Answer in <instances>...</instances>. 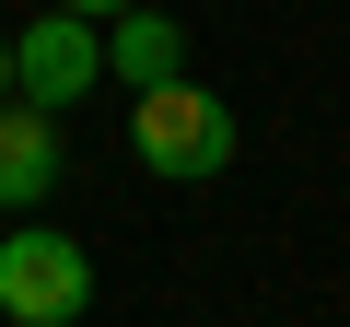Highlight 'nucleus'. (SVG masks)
Masks as SVG:
<instances>
[{
    "mask_svg": "<svg viewBox=\"0 0 350 327\" xmlns=\"http://www.w3.org/2000/svg\"><path fill=\"white\" fill-rule=\"evenodd\" d=\"M59 12H94V24H105V12H129V0H59Z\"/></svg>",
    "mask_w": 350,
    "mask_h": 327,
    "instance_id": "6",
    "label": "nucleus"
},
{
    "mask_svg": "<svg viewBox=\"0 0 350 327\" xmlns=\"http://www.w3.org/2000/svg\"><path fill=\"white\" fill-rule=\"evenodd\" d=\"M0 94H12V36H0Z\"/></svg>",
    "mask_w": 350,
    "mask_h": 327,
    "instance_id": "7",
    "label": "nucleus"
},
{
    "mask_svg": "<svg viewBox=\"0 0 350 327\" xmlns=\"http://www.w3.org/2000/svg\"><path fill=\"white\" fill-rule=\"evenodd\" d=\"M59 187V105L0 94V211H36Z\"/></svg>",
    "mask_w": 350,
    "mask_h": 327,
    "instance_id": "4",
    "label": "nucleus"
},
{
    "mask_svg": "<svg viewBox=\"0 0 350 327\" xmlns=\"http://www.w3.org/2000/svg\"><path fill=\"white\" fill-rule=\"evenodd\" d=\"M82 304H94V257L12 211V234H0V315L12 327H82Z\"/></svg>",
    "mask_w": 350,
    "mask_h": 327,
    "instance_id": "2",
    "label": "nucleus"
},
{
    "mask_svg": "<svg viewBox=\"0 0 350 327\" xmlns=\"http://www.w3.org/2000/svg\"><path fill=\"white\" fill-rule=\"evenodd\" d=\"M105 70L140 94V82H175V70H187V24H163V12H140V0H129V12H117V36H105Z\"/></svg>",
    "mask_w": 350,
    "mask_h": 327,
    "instance_id": "5",
    "label": "nucleus"
},
{
    "mask_svg": "<svg viewBox=\"0 0 350 327\" xmlns=\"http://www.w3.org/2000/svg\"><path fill=\"white\" fill-rule=\"evenodd\" d=\"M129 140H140V164H152L163 187H211L222 164H234V105H222V94H199L187 70H175V82H140Z\"/></svg>",
    "mask_w": 350,
    "mask_h": 327,
    "instance_id": "1",
    "label": "nucleus"
},
{
    "mask_svg": "<svg viewBox=\"0 0 350 327\" xmlns=\"http://www.w3.org/2000/svg\"><path fill=\"white\" fill-rule=\"evenodd\" d=\"M94 82H105V24L47 0V12L12 36V94H24V105H70V94H94Z\"/></svg>",
    "mask_w": 350,
    "mask_h": 327,
    "instance_id": "3",
    "label": "nucleus"
}]
</instances>
